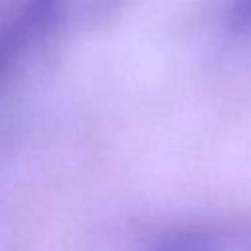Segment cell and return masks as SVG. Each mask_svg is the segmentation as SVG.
<instances>
[{
  "instance_id": "cell-1",
  "label": "cell",
  "mask_w": 251,
  "mask_h": 251,
  "mask_svg": "<svg viewBox=\"0 0 251 251\" xmlns=\"http://www.w3.org/2000/svg\"><path fill=\"white\" fill-rule=\"evenodd\" d=\"M120 0H29L0 35V73L45 37L90 18Z\"/></svg>"
},
{
  "instance_id": "cell-2",
  "label": "cell",
  "mask_w": 251,
  "mask_h": 251,
  "mask_svg": "<svg viewBox=\"0 0 251 251\" xmlns=\"http://www.w3.org/2000/svg\"><path fill=\"white\" fill-rule=\"evenodd\" d=\"M155 251H251V222L227 220L188 226L161 239Z\"/></svg>"
},
{
  "instance_id": "cell-3",
  "label": "cell",
  "mask_w": 251,
  "mask_h": 251,
  "mask_svg": "<svg viewBox=\"0 0 251 251\" xmlns=\"http://www.w3.org/2000/svg\"><path fill=\"white\" fill-rule=\"evenodd\" d=\"M227 25L233 33H251V0H231Z\"/></svg>"
}]
</instances>
